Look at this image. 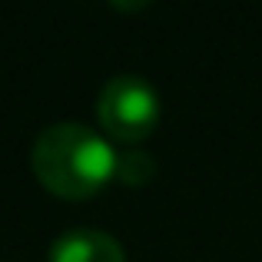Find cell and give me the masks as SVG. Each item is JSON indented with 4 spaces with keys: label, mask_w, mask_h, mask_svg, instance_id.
I'll use <instances>...</instances> for the list:
<instances>
[{
    "label": "cell",
    "mask_w": 262,
    "mask_h": 262,
    "mask_svg": "<svg viewBox=\"0 0 262 262\" xmlns=\"http://www.w3.org/2000/svg\"><path fill=\"white\" fill-rule=\"evenodd\" d=\"M120 153L86 123H50L30 146V169L47 192L63 199H90L116 179Z\"/></svg>",
    "instance_id": "1"
},
{
    "label": "cell",
    "mask_w": 262,
    "mask_h": 262,
    "mask_svg": "<svg viewBox=\"0 0 262 262\" xmlns=\"http://www.w3.org/2000/svg\"><path fill=\"white\" fill-rule=\"evenodd\" d=\"M96 116H100L103 133L120 143H140L160 126L163 100L156 86L140 73H116L100 90L96 100Z\"/></svg>",
    "instance_id": "2"
},
{
    "label": "cell",
    "mask_w": 262,
    "mask_h": 262,
    "mask_svg": "<svg viewBox=\"0 0 262 262\" xmlns=\"http://www.w3.org/2000/svg\"><path fill=\"white\" fill-rule=\"evenodd\" d=\"M47 262H126V252L110 232L77 226V229L60 232L50 243Z\"/></svg>",
    "instance_id": "3"
},
{
    "label": "cell",
    "mask_w": 262,
    "mask_h": 262,
    "mask_svg": "<svg viewBox=\"0 0 262 262\" xmlns=\"http://www.w3.org/2000/svg\"><path fill=\"white\" fill-rule=\"evenodd\" d=\"M153 173H156V163L146 149L129 146V149H123L120 160H116V179L126 183V186H136V189L146 186L149 179H153Z\"/></svg>",
    "instance_id": "4"
}]
</instances>
